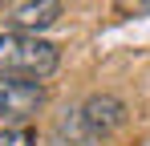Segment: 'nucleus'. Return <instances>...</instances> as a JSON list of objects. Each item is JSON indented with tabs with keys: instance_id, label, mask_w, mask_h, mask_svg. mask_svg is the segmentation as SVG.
I'll return each mask as SVG.
<instances>
[{
	"instance_id": "1",
	"label": "nucleus",
	"mask_w": 150,
	"mask_h": 146,
	"mask_svg": "<svg viewBox=\"0 0 150 146\" xmlns=\"http://www.w3.org/2000/svg\"><path fill=\"white\" fill-rule=\"evenodd\" d=\"M57 45L41 41L37 33H0V73L4 77H49L57 69Z\"/></svg>"
},
{
	"instance_id": "2",
	"label": "nucleus",
	"mask_w": 150,
	"mask_h": 146,
	"mask_svg": "<svg viewBox=\"0 0 150 146\" xmlns=\"http://www.w3.org/2000/svg\"><path fill=\"white\" fill-rule=\"evenodd\" d=\"M45 106V85L33 77H4L0 73V118L12 126H25Z\"/></svg>"
},
{
	"instance_id": "3",
	"label": "nucleus",
	"mask_w": 150,
	"mask_h": 146,
	"mask_svg": "<svg viewBox=\"0 0 150 146\" xmlns=\"http://www.w3.org/2000/svg\"><path fill=\"white\" fill-rule=\"evenodd\" d=\"M77 118H81V126H85L89 138H105V134H114V130L126 122V106L118 97L101 94V97H89V101L77 110Z\"/></svg>"
},
{
	"instance_id": "4",
	"label": "nucleus",
	"mask_w": 150,
	"mask_h": 146,
	"mask_svg": "<svg viewBox=\"0 0 150 146\" xmlns=\"http://www.w3.org/2000/svg\"><path fill=\"white\" fill-rule=\"evenodd\" d=\"M57 16H61V0H28L21 8H12V28L16 33H41V28L57 24Z\"/></svg>"
},
{
	"instance_id": "5",
	"label": "nucleus",
	"mask_w": 150,
	"mask_h": 146,
	"mask_svg": "<svg viewBox=\"0 0 150 146\" xmlns=\"http://www.w3.org/2000/svg\"><path fill=\"white\" fill-rule=\"evenodd\" d=\"M0 146H37V138H33V130H25V126H4L0 130Z\"/></svg>"
},
{
	"instance_id": "6",
	"label": "nucleus",
	"mask_w": 150,
	"mask_h": 146,
	"mask_svg": "<svg viewBox=\"0 0 150 146\" xmlns=\"http://www.w3.org/2000/svg\"><path fill=\"white\" fill-rule=\"evenodd\" d=\"M118 16H150V0H114Z\"/></svg>"
},
{
	"instance_id": "7",
	"label": "nucleus",
	"mask_w": 150,
	"mask_h": 146,
	"mask_svg": "<svg viewBox=\"0 0 150 146\" xmlns=\"http://www.w3.org/2000/svg\"><path fill=\"white\" fill-rule=\"evenodd\" d=\"M0 4H4V0H0Z\"/></svg>"
}]
</instances>
